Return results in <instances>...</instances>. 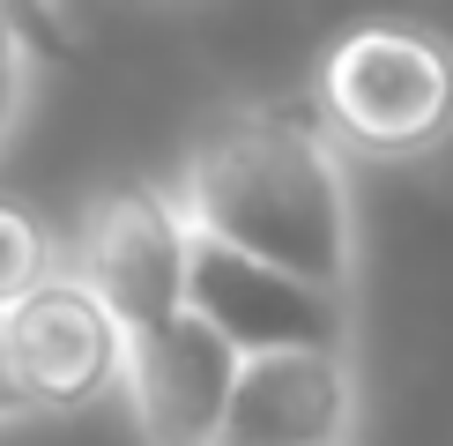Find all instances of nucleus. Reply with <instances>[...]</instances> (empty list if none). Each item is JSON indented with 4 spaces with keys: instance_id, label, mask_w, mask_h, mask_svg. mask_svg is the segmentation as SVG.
Wrapping results in <instances>:
<instances>
[{
    "instance_id": "nucleus-1",
    "label": "nucleus",
    "mask_w": 453,
    "mask_h": 446,
    "mask_svg": "<svg viewBox=\"0 0 453 446\" xmlns=\"http://www.w3.org/2000/svg\"><path fill=\"white\" fill-rule=\"evenodd\" d=\"M186 223L231 253L357 297V186L349 157L297 97H245L194 135L172 179Z\"/></svg>"
},
{
    "instance_id": "nucleus-2",
    "label": "nucleus",
    "mask_w": 453,
    "mask_h": 446,
    "mask_svg": "<svg viewBox=\"0 0 453 446\" xmlns=\"http://www.w3.org/2000/svg\"><path fill=\"white\" fill-rule=\"evenodd\" d=\"M305 104L349 164L409 172L453 149V37L417 15H365L312 60Z\"/></svg>"
},
{
    "instance_id": "nucleus-3",
    "label": "nucleus",
    "mask_w": 453,
    "mask_h": 446,
    "mask_svg": "<svg viewBox=\"0 0 453 446\" xmlns=\"http://www.w3.org/2000/svg\"><path fill=\"white\" fill-rule=\"evenodd\" d=\"M0 327H8V365L30 417H82L127 387L134 334L119 327V312L97 297V283L74 260H60L23 305L0 312Z\"/></svg>"
},
{
    "instance_id": "nucleus-4",
    "label": "nucleus",
    "mask_w": 453,
    "mask_h": 446,
    "mask_svg": "<svg viewBox=\"0 0 453 446\" xmlns=\"http://www.w3.org/2000/svg\"><path fill=\"white\" fill-rule=\"evenodd\" d=\"M67 260L97 283L127 334H149L186 312L194 283V223L172 186H111L82 209V231L67 238Z\"/></svg>"
},
{
    "instance_id": "nucleus-5",
    "label": "nucleus",
    "mask_w": 453,
    "mask_h": 446,
    "mask_svg": "<svg viewBox=\"0 0 453 446\" xmlns=\"http://www.w3.org/2000/svg\"><path fill=\"white\" fill-rule=\"evenodd\" d=\"M186 305L209 320L238 358L268 350H357V297L319 290L305 275H282L253 253H231L194 231V283Z\"/></svg>"
},
{
    "instance_id": "nucleus-6",
    "label": "nucleus",
    "mask_w": 453,
    "mask_h": 446,
    "mask_svg": "<svg viewBox=\"0 0 453 446\" xmlns=\"http://www.w3.org/2000/svg\"><path fill=\"white\" fill-rule=\"evenodd\" d=\"M357 350H268L238 365L216 446H357Z\"/></svg>"
},
{
    "instance_id": "nucleus-7",
    "label": "nucleus",
    "mask_w": 453,
    "mask_h": 446,
    "mask_svg": "<svg viewBox=\"0 0 453 446\" xmlns=\"http://www.w3.org/2000/svg\"><path fill=\"white\" fill-rule=\"evenodd\" d=\"M238 350L201 320L194 305L179 320L134 334L127 350V409H134V432L142 446H216L223 432V409H231L238 387Z\"/></svg>"
},
{
    "instance_id": "nucleus-8",
    "label": "nucleus",
    "mask_w": 453,
    "mask_h": 446,
    "mask_svg": "<svg viewBox=\"0 0 453 446\" xmlns=\"http://www.w3.org/2000/svg\"><path fill=\"white\" fill-rule=\"evenodd\" d=\"M67 260V246L52 238V223L23 209V201H0V312L23 305V297L45 283L52 268Z\"/></svg>"
},
{
    "instance_id": "nucleus-9",
    "label": "nucleus",
    "mask_w": 453,
    "mask_h": 446,
    "mask_svg": "<svg viewBox=\"0 0 453 446\" xmlns=\"http://www.w3.org/2000/svg\"><path fill=\"white\" fill-rule=\"evenodd\" d=\"M30 97H37V45L0 15V157H8L15 135H23Z\"/></svg>"
},
{
    "instance_id": "nucleus-10",
    "label": "nucleus",
    "mask_w": 453,
    "mask_h": 446,
    "mask_svg": "<svg viewBox=\"0 0 453 446\" xmlns=\"http://www.w3.org/2000/svg\"><path fill=\"white\" fill-rule=\"evenodd\" d=\"M0 15H8V23L37 45V60H67V52H74V15H67V0H0Z\"/></svg>"
},
{
    "instance_id": "nucleus-11",
    "label": "nucleus",
    "mask_w": 453,
    "mask_h": 446,
    "mask_svg": "<svg viewBox=\"0 0 453 446\" xmlns=\"http://www.w3.org/2000/svg\"><path fill=\"white\" fill-rule=\"evenodd\" d=\"M15 424H30V402H23V387H15V365H8V327H0V432H15Z\"/></svg>"
}]
</instances>
